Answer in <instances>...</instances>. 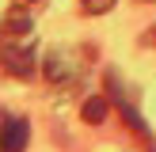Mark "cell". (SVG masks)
Masks as SVG:
<instances>
[{
    "label": "cell",
    "mask_w": 156,
    "mask_h": 152,
    "mask_svg": "<svg viewBox=\"0 0 156 152\" xmlns=\"http://www.w3.org/2000/svg\"><path fill=\"white\" fill-rule=\"evenodd\" d=\"M34 19H30V8L15 4L4 12L0 23V65L8 68V76L15 80H30L34 76Z\"/></svg>",
    "instance_id": "cell-1"
},
{
    "label": "cell",
    "mask_w": 156,
    "mask_h": 152,
    "mask_svg": "<svg viewBox=\"0 0 156 152\" xmlns=\"http://www.w3.org/2000/svg\"><path fill=\"white\" fill-rule=\"evenodd\" d=\"M30 141V126L15 114L0 110V152H23Z\"/></svg>",
    "instance_id": "cell-2"
},
{
    "label": "cell",
    "mask_w": 156,
    "mask_h": 152,
    "mask_svg": "<svg viewBox=\"0 0 156 152\" xmlns=\"http://www.w3.org/2000/svg\"><path fill=\"white\" fill-rule=\"evenodd\" d=\"M76 76H80V65L73 61L69 50H53L50 57H46V80L50 84H73Z\"/></svg>",
    "instance_id": "cell-3"
},
{
    "label": "cell",
    "mask_w": 156,
    "mask_h": 152,
    "mask_svg": "<svg viewBox=\"0 0 156 152\" xmlns=\"http://www.w3.org/2000/svg\"><path fill=\"white\" fill-rule=\"evenodd\" d=\"M80 118L84 122H103L107 118V99H88V103H84V110H80Z\"/></svg>",
    "instance_id": "cell-4"
},
{
    "label": "cell",
    "mask_w": 156,
    "mask_h": 152,
    "mask_svg": "<svg viewBox=\"0 0 156 152\" xmlns=\"http://www.w3.org/2000/svg\"><path fill=\"white\" fill-rule=\"evenodd\" d=\"M80 4H84V12L103 15V12H111V8H114V0H80Z\"/></svg>",
    "instance_id": "cell-5"
},
{
    "label": "cell",
    "mask_w": 156,
    "mask_h": 152,
    "mask_svg": "<svg viewBox=\"0 0 156 152\" xmlns=\"http://www.w3.org/2000/svg\"><path fill=\"white\" fill-rule=\"evenodd\" d=\"M145 38H149V42H152V46H156V27H152V30H149V34H145Z\"/></svg>",
    "instance_id": "cell-6"
}]
</instances>
